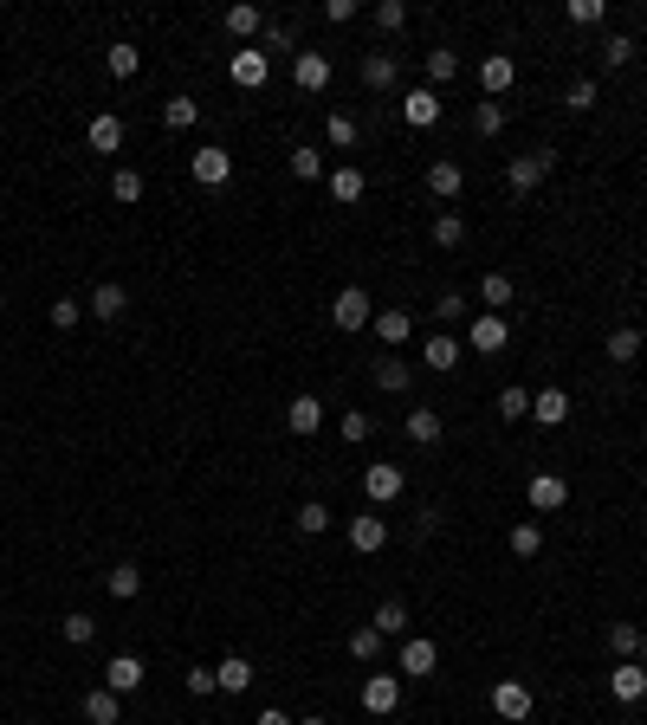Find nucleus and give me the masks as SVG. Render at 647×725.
<instances>
[{"mask_svg":"<svg viewBox=\"0 0 647 725\" xmlns=\"http://www.w3.org/2000/svg\"><path fill=\"white\" fill-rule=\"evenodd\" d=\"M563 20H570V26H602V20H609V7H602V0H570Z\"/></svg>","mask_w":647,"mask_h":725,"instance_id":"obj_47","label":"nucleus"},{"mask_svg":"<svg viewBox=\"0 0 647 725\" xmlns=\"http://www.w3.org/2000/svg\"><path fill=\"white\" fill-rule=\"evenodd\" d=\"M402 123H415V130H434V123H440V91H434V85H415V91L402 98Z\"/></svg>","mask_w":647,"mask_h":725,"instance_id":"obj_10","label":"nucleus"},{"mask_svg":"<svg viewBox=\"0 0 647 725\" xmlns=\"http://www.w3.org/2000/svg\"><path fill=\"white\" fill-rule=\"evenodd\" d=\"M531 512H563V505H570V480H563V473H531Z\"/></svg>","mask_w":647,"mask_h":725,"instance_id":"obj_7","label":"nucleus"},{"mask_svg":"<svg viewBox=\"0 0 647 725\" xmlns=\"http://www.w3.org/2000/svg\"><path fill=\"white\" fill-rule=\"evenodd\" d=\"M123 311H130V292H123L117 279H104L98 292H91V305H85V318H98V324H117Z\"/></svg>","mask_w":647,"mask_h":725,"instance_id":"obj_11","label":"nucleus"},{"mask_svg":"<svg viewBox=\"0 0 647 725\" xmlns=\"http://www.w3.org/2000/svg\"><path fill=\"white\" fill-rule=\"evenodd\" d=\"M434 318H440V324L466 318V298H460V292H440V298H434Z\"/></svg>","mask_w":647,"mask_h":725,"instance_id":"obj_57","label":"nucleus"},{"mask_svg":"<svg viewBox=\"0 0 647 725\" xmlns=\"http://www.w3.org/2000/svg\"><path fill=\"white\" fill-rule=\"evenodd\" d=\"M460 188H466L460 162H428V195H434V201H453Z\"/></svg>","mask_w":647,"mask_h":725,"instance_id":"obj_22","label":"nucleus"},{"mask_svg":"<svg viewBox=\"0 0 647 725\" xmlns=\"http://www.w3.org/2000/svg\"><path fill=\"white\" fill-rule=\"evenodd\" d=\"M298 531H305V538H324V525H330V512H324V499H305L298 505V518H292Z\"/></svg>","mask_w":647,"mask_h":725,"instance_id":"obj_43","label":"nucleus"},{"mask_svg":"<svg viewBox=\"0 0 647 725\" xmlns=\"http://www.w3.org/2000/svg\"><path fill=\"white\" fill-rule=\"evenodd\" d=\"M214 674H220V693H246L253 687V661H246V654H227Z\"/></svg>","mask_w":647,"mask_h":725,"instance_id":"obj_26","label":"nucleus"},{"mask_svg":"<svg viewBox=\"0 0 647 725\" xmlns=\"http://www.w3.org/2000/svg\"><path fill=\"white\" fill-rule=\"evenodd\" d=\"M505 130V104H473V136H499Z\"/></svg>","mask_w":647,"mask_h":725,"instance_id":"obj_50","label":"nucleus"},{"mask_svg":"<svg viewBox=\"0 0 647 725\" xmlns=\"http://www.w3.org/2000/svg\"><path fill=\"white\" fill-rule=\"evenodd\" d=\"M363 169H330V201H343V208H350V201H363Z\"/></svg>","mask_w":647,"mask_h":725,"instance_id":"obj_28","label":"nucleus"},{"mask_svg":"<svg viewBox=\"0 0 647 725\" xmlns=\"http://www.w3.org/2000/svg\"><path fill=\"white\" fill-rule=\"evenodd\" d=\"M195 117H201L195 98H169L162 104V123H169V130H195Z\"/></svg>","mask_w":647,"mask_h":725,"instance_id":"obj_42","label":"nucleus"},{"mask_svg":"<svg viewBox=\"0 0 647 725\" xmlns=\"http://www.w3.org/2000/svg\"><path fill=\"white\" fill-rule=\"evenodd\" d=\"M91 149H98V156H117V149H123V117L117 111H104V117H91Z\"/></svg>","mask_w":647,"mask_h":725,"instance_id":"obj_20","label":"nucleus"},{"mask_svg":"<svg viewBox=\"0 0 647 725\" xmlns=\"http://www.w3.org/2000/svg\"><path fill=\"white\" fill-rule=\"evenodd\" d=\"M85 719H91V725H123V700H117L110 687L85 693Z\"/></svg>","mask_w":647,"mask_h":725,"instance_id":"obj_24","label":"nucleus"},{"mask_svg":"<svg viewBox=\"0 0 647 725\" xmlns=\"http://www.w3.org/2000/svg\"><path fill=\"white\" fill-rule=\"evenodd\" d=\"M110 201H117V208H136V201H143V175L117 169V175H110Z\"/></svg>","mask_w":647,"mask_h":725,"instance_id":"obj_31","label":"nucleus"},{"mask_svg":"<svg viewBox=\"0 0 647 725\" xmlns=\"http://www.w3.org/2000/svg\"><path fill=\"white\" fill-rule=\"evenodd\" d=\"M188 693H201V700L220 693V674H214V667H188Z\"/></svg>","mask_w":647,"mask_h":725,"instance_id":"obj_56","label":"nucleus"},{"mask_svg":"<svg viewBox=\"0 0 647 725\" xmlns=\"http://www.w3.org/2000/svg\"><path fill=\"white\" fill-rule=\"evenodd\" d=\"M434 531H440V512H434V505H428V512H421V518H415V538H421V544H428V538H434Z\"/></svg>","mask_w":647,"mask_h":725,"instance_id":"obj_59","label":"nucleus"},{"mask_svg":"<svg viewBox=\"0 0 647 725\" xmlns=\"http://www.w3.org/2000/svg\"><path fill=\"white\" fill-rule=\"evenodd\" d=\"M434 667H440V648H434L428 635H408V641H402V674H408V680H428Z\"/></svg>","mask_w":647,"mask_h":725,"instance_id":"obj_12","label":"nucleus"},{"mask_svg":"<svg viewBox=\"0 0 647 725\" xmlns=\"http://www.w3.org/2000/svg\"><path fill=\"white\" fill-rule=\"evenodd\" d=\"M33 725H39V719H33Z\"/></svg>","mask_w":647,"mask_h":725,"instance_id":"obj_63","label":"nucleus"},{"mask_svg":"<svg viewBox=\"0 0 647 725\" xmlns=\"http://www.w3.org/2000/svg\"><path fill=\"white\" fill-rule=\"evenodd\" d=\"M376 628H382V641L402 635V628H408V603H395V596H389V603H376Z\"/></svg>","mask_w":647,"mask_h":725,"instance_id":"obj_46","label":"nucleus"},{"mask_svg":"<svg viewBox=\"0 0 647 725\" xmlns=\"http://www.w3.org/2000/svg\"><path fill=\"white\" fill-rule=\"evenodd\" d=\"M104 590L117 596V603H130V596L143 590V570H136V564H117V570H110V577H104Z\"/></svg>","mask_w":647,"mask_h":725,"instance_id":"obj_32","label":"nucleus"},{"mask_svg":"<svg viewBox=\"0 0 647 725\" xmlns=\"http://www.w3.org/2000/svg\"><path fill=\"white\" fill-rule=\"evenodd\" d=\"M350 654H356V661H376V654H382V628H376V622H363V628L350 635Z\"/></svg>","mask_w":647,"mask_h":725,"instance_id":"obj_48","label":"nucleus"},{"mask_svg":"<svg viewBox=\"0 0 647 725\" xmlns=\"http://www.w3.org/2000/svg\"><path fill=\"white\" fill-rule=\"evenodd\" d=\"M538 551H544V525H538V518L512 525V557H538Z\"/></svg>","mask_w":647,"mask_h":725,"instance_id":"obj_38","label":"nucleus"},{"mask_svg":"<svg viewBox=\"0 0 647 725\" xmlns=\"http://www.w3.org/2000/svg\"><path fill=\"white\" fill-rule=\"evenodd\" d=\"M91 635H98V622H91L85 609H72V615H65V641H72V648H85Z\"/></svg>","mask_w":647,"mask_h":725,"instance_id":"obj_51","label":"nucleus"},{"mask_svg":"<svg viewBox=\"0 0 647 725\" xmlns=\"http://www.w3.org/2000/svg\"><path fill=\"white\" fill-rule=\"evenodd\" d=\"M499 415L505 421H525L531 415V389H518V382H512V389H499Z\"/></svg>","mask_w":647,"mask_h":725,"instance_id":"obj_49","label":"nucleus"},{"mask_svg":"<svg viewBox=\"0 0 647 725\" xmlns=\"http://www.w3.org/2000/svg\"><path fill=\"white\" fill-rule=\"evenodd\" d=\"M324 136H330V149H356V136H363V130H356V117L330 111V117H324Z\"/></svg>","mask_w":647,"mask_h":725,"instance_id":"obj_41","label":"nucleus"},{"mask_svg":"<svg viewBox=\"0 0 647 725\" xmlns=\"http://www.w3.org/2000/svg\"><path fill=\"white\" fill-rule=\"evenodd\" d=\"M447 78H460V52H453V46H434L428 52V85H447Z\"/></svg>","mask_w":647,"mask_h":725,"instance_id":"obj_36","label":"nucleus"},{"mask_svg":"<svg viewBox=\"0 0 647 725\" xmlns=\"http://www.w3.org/2000/svg\"><path fill=\"white\" fill-rule=\"evenodd\" d=\"M512 78H518V65L505 59V52H492V59H479V91H486V98H499V91H512Z\"/></svg>","mask_w":647,"mask_h":725,"instance_id":"obj_18","label":"nucleus"},{"mask_svg":"<svg viewBox=\"0 0 647 725\" xmlns=\"http://www.w3.org/2000/svg\"><path fill=\"white\" fill-rule=\"evenodd\" d=\"M143 674H149V667L136 661V654H110V667H104V687L123 700V693H136V687H143Z\"/></svg>","mask_w":647,"mask_h":725,"instance_id":"obj_13","label":"nucleus"},{"mask_svg":"<svg viewBox=\"0 0 647 725\" xmlns=\"http://www.w3.org/2000/svg\"><path fill=\"white\" fill-rule=\"evenodd\" d=\"M550 175V149H538V156H512V169H505V182L518 188V195H531V188H538Z\"/></svg>","mask_w":647,"mask_h":725,"instance_id":"obj_15","label":"nucleus"},{"mask_svg":"<svg viewBox=\"0 0 647 725\" xmlns=\"http://www.w3.org/2000/svg\"><path fill=\"white\" fill-rule=\"evenodd\" d=\"M440 434H447V421H440L434 408H415V415H408V441L415 447H440Z\"/></svg>","mask_w":647,"mask_h":725,"instance_id":"obj_25","label":"nucleus"},{"mask_svg":"<svg viewBox=\"0 0 647 725\" xmlns=\"http://www.w3.org/2000/svg\"><path fill=\"white\" fill-rule=\"evenodd\" d=\"M104 65H110V78H136V72H143V52H136L130 39H117V46L104 52Z\"/></svg>","mask_w":647,"mask_h":725,"instance_id":"obj_27","label":"nucleus"},{"mask_svg":"<svg viewBox=\"0 0 647 725\" xmlns=\"http://www.w3.org/2000/svg\"><path fill=\"white\" fill-rule=\"evenodd\" d=\"M466 344H473L479 357H499V350L512 344V324H505L499 311H479V318H473V331H466Z\"/></svg>","mask_w":647,"mask_h":725,"instance_id":"obj_5","label":"nucleus"},{"mask_svg":"<svg viewBox=\"0 0 647 725\" xmlns=\"http://www.w3.org/2000/svg\"><path fill=\"white\" fill-rule=\"evenodd\" d=\"M350 544H356L363 557H376L382 544H389V518H382L376 505H369V512H356V518H350Z\"/></svg>","mask_w":647,"mask_h":725,"instance_id":"obj_6","label":"nucleus"},{"mask_svg":"<svg viewBox=\"0 0 647 725\" xmlns=\"http://www.w3.org/2000/svg\"><path fill=\"white\" fill-rule=\"evenodd\" d=\"M635 59V39L628 33H609V46H602V65H628Z\"/></svg>","mask_w":647,"mask_h":725,"instance_id":"obj_54","label":"nucleus"},{"mask_svg":"<svg viewBox=\"0 0 647 725\" xmlns=\"http://www.w3.org/2000/svg\"><path fill=\"white\" fill-rule=\"evenodd\" d=\"M292 78H298V91H324L330 85V52H298Z\"/></svg>","mask_w":647,"mask_h":725,"instance_id":"obj_17","label":"nucleus"},{"mask_svg":"<svg viewBox=\"0 0 647 725\" xmlns=\"http://www.w3.org/2000/svg\"><path fill=\"white\" fill-rule=\"evenodd\" d=\"M253 725H298V719H292V713H279V706H266V713H259Z\"/></svg>","mask_w":647,"mask_h":725,"instance_id":"obj_60","label":"nucleus"},{"mask_svg":"<svg viewBox=\"0 0 647 725\" xmlns=\"http://www.w3.org/2000/svg\"><path fill=\"white\" fill-rule=\"evenodd\" d=\"M292 46H298V33H292L285 20H272V26H266V46H259V52L272 59V52H292Z\"/></svg>","mask_w":647,"mask_h":725,"instance_id":"obj_53","label":"nucleus"},{"mask_svg":"<svg viewBox=\"0 0 647 725\" xmlns=\"http://www.w3.org/2000/svg\"><path fill=\"white\" fill-rule=\"evenodd\" d=\"M479 305L505 311V305H512V279H505V272H486V279H479Z\"/></svg>","mask_w":647,"mask_h":725,"instance_id":"obj_40","label":"nucleus"},{"mask_svg":"<svg viewBox=\"0 0 647 725\" xmlns=\"http://www.w3.org/2000/svg\"><path fill=\"white\" fill-rule=\"evenodd\" d=\"M356 72H363L369 91H395V59H389V52H363V65H356Z\"/></svg>","mask_w":647,"mask_h":725,"instance_id":"obj_23","label":"nucleus"},{"mask_svg":"<svg viewBox=\"0 0 647 725\" xmlns=\"http://www.w3.org/2000/svg\"><path fill=\"white\" fill-rule=\"evenodd\" d=\"M369 434H376V421H369L363 408H350V415H343V441H369Z\"/></svg>","mask_w":647,"mask_h":725,"instance_id":"obj_55","label":"nucleus"},{"mask_svg":"<svg viewBox=\"0 0 647 725\" xmlns=\"http://www.w3.org/2000/svg\"><path fill=\"white\" fill-rule=\"evenodd\" d=\"M609 693H615L622 706H641V700H647V667H641V661H615Z\"/></svg>","mask_w":647,"mask_h":725,"instance_id":"obj_8","label":"nucleus"},{"mask_svg":"<svg viewBox=\"0 0 647 725\" xmlns=\"http://www.w3.org/2000/svg\"><path fill=\"white\" fill-rule=\"evenodd\" d=\"M434 246H440V253L466 246V221H460V214H434Z\"/></svg>","mask_w":647,"mask_h":725,"instance_id":"obj_39","label":"nucleus"},{"mask_svg":"<svg viewBox=\"0 0 647 725\" xmlns=\"http://www.w3.org/2000/svg\"><path fill=\"white\" fill-rule=\"evenodd\" d=\"M324 20L330 26H350L356 20V0H324Z\"/></svg>","mask_w":647,"mask_h":725,"instance_id":"obj_58","label":"nucleus"},{"mask_svg":"<svg viewBox=\"0 0 647 725\" xmlns=\"http://www.w3.org/2000/svg\"><path fill=\"white\" fill-rule=\"evenodd\" d=\"M492 713L499 719H531V687L525 680H499V687H492Z\"/></svg>","mask_w":647,"mask_h":725,"instance_id":"obj_14","label":"nucleus"},{"mask_svg":"<svg viewBox=\"0 0 647 725\" xmlns=\"http://www.w3.org/2000/svg\"><path fill=\"white\" fill-rule=\"evenodd\" d=\"M376 26H382V33H402V26H408V7H402V0H376Z\"/></svg>","mask_w":647,"mask_h":725,"instance_id":"obj_52","label":"nucleus"},{"mask_svg":"<svg viewBox=\"0 0 647 725\" xmlns=\"http://www.w3.org/2000/svg\"><path fill=\"white\" fill-rule=\"evenodd\" d=\"M220 26H227L233 39H253L259 26H266V13H259V7H227V20H220Z\"/></svg>","mask_w":647,"mask_h":725,"instance_id":"obj_34","label":"nucleus"},{"mask_svg":"<svg viewBox=\"0 0 647 725\" xmlns=\"http://www.w3.org/2000/svg\"><path fill=\"white\" fill-rule=\"evenodd\" d=\"M596 98H602V91H596V78H576V85L563 91V111H576V117H583V111H596Z\"/></svg>","mask_w":647,"mask_h":725,"instance_id":"obj_44","label":"nucleus"},{"mask_svg":"<svg viewBox=\"0 0 647 725\" xmlns=\"http://www.w3.org/2000/svg\"><path fill=\"white\" fill-rule=\"evenodd\" d=\"M292 175H298V182H324V149L298 143V149H292Z\"/></svg>","mask_w":647,"mask_h":725,"instance_id":"obj_33","label":"nucleus"},{"mask_svg":"<svg viewBox=\"0 0 647 725\" xmlns=\"http://www.w3.org/2000/svg\"><path fill=\"white\" fill-rule=\"evenodd\" d=\"M285 428H292V434H318V428H324V402H318V395H292V408H285Z\"/></svg>","mask_w":647,"mask_h":725,"instance_id":"obj_19","label":"nucleus"},{"mask_svg":"<svg viewBox=\"0 0 647 725\" xmlns=\"http://www.w3.org/2000/svg\"><path fill=\"white\" fill-rule=\"evenodd\" d=\"M635 357H641V331H635V324L609 331V363H635Z\"/></svg>","mask_w":647,"mask_h":725,"instance_id":"obj_37","label":"nucleus"},{"mask_svg":"<svg viewBox=\"0 0 647 725\" xmlns=\"http://www.w3.org/2000/svg\"><path fill=\"white\" fill-rule=\"evenodd\" d=\"M531 421H538V428H563V421H570V395L563 389H538L531 395Z\"/></svg>","mask_w":647,"mask_h":725,"instance_id":"obj_16","label":"nucleus"},{"mask_svg":"<svg viewBox=\"0 0 647 725\" xmlns=\"http://www.w3.org/2000/svg\"><path fill=\"white\" fill-rule=\"evenodd\" d=\"M402 492H408V473H402V467H389V460H376V467H363V499L376 505V512H382V505H395Z\"/></svg>","mask_w":647,"mask_h":725,"instance_id":"obj_2","label":"nucleus"},{"mask_svg":"<svg viewBox=\"0 0 647 725\" xmlns=\"http://www.w3.org/2000/svg\"><path fill=\"white\" fill-rule=\"evenodd\" d=\"M188 175H195L201 188H227V182H233V156H227L220 143H201L195 156H188Z\"/></svg>","mask_w":647,"mask_h":725,"instance_id":"obj_3","label":"nucleus"},{"mask_svg":"<svg viewBox=\"0 0 647 725\" xmlns=\"http://www.w3.org/2000/svg\"><path fill=\"white\" fill-rule=\"evenodd\" d=\"M641 667H647V641H641Z\"/></svg>","mask_w":647,"mask_h":725,"instance_id":"obj_62","label":"nucleus"},{"mask_svg":"<svg viewBox=\"0 0 647 725\" xmlns=\"http://www.w3.org/2000/svg\"><path fill=\"white\" fill-rule=\"evenodd\" d=\"M408 382H415V369H408L402 357L376 363V389H389V395H408Z\"/></svg>","mask_w":647,"mask_h":725,"instance_id":"obj_29","label":"nucleus"},{"mask_svg":"<svg viewBox=\"0 0 647 725\" xmlns=\"http://www.w3.org/2000/svg\"><path fill=\"white\" fill-rule=\"evenodd\" d=\"M434 369V376H447V369H460V344H453V337H428V357H421Z\"/></svg>","mask_w":647,"mask_h":725,"instance_id":"obj_30","label":"nucleus"},{"mask_svg":"<svg viewBox=\"0 0 647 725\" xmlns=\"http://www.w3.org/2000/svg\"><path fill=\"white\" fill-rule=\"evenodd\" d=\"M369 324H376V337H382L389 350H402L408 337H415V318H408V311H376Z\"/></svg>","mask_w":647,"mask_h":725,"instance_id":"obj_21","label":"nucleus"},{"mask_svg":"<svg viewBox=\"0 0 647 725\" xmlns=\"http://www.w3.org/2000/svg\"><path fill=\"white\" fill-rule=\"evenodd\" d=\"M369 318H376V298H369L363 285H343L337 305H330V324H337V331H369Z\"/></svg>","mask_w":647,"mask_h":725,"instance_id":"obj_1","label":"nucleus"},{"mask_svg":"<svg viewBox=\"0 0 647 725\" xmlns=\"http://www.w3.org/2000/svg\"><path fill=\"white\" fill-rule=\"evenodd\" d=\"M227 72H233V85H240V91H259V85L272 78V59H266L259 46H246V52H233V65H227Z\"/></svg>","mask_w":647,"mask_h":725,"instance_id":"obj_9","label":"nucleus"},{"mask_svg":"<svg viewBox=\"0 0 647 725\" xmlns=\"http://www.w3.org/2000/svg\"><path fill=\"white\" fill-rule=\"evenodd\" d=\"M52 331H78V324H85V305H78V298H52Z\"/></svg>","mask_w":647,"mask_h":725,"instance_id":"obj_45","label":"nucleus"},{"mask_svg":"<svg viewBox=\"0 0 647 725\" xmlns=\"http://www.w3.org/2000/svg\"><path fill=\"white\" fill-rule=\"evenodd\" d=\"M356 700H363V713H369V719H389L395 706H402V674H369Z\"/></svg>","mask_w":647,"mask_h":725,"instance_id":"obj_4","label":"nucleus"},{"mask_svg":"<svg viewBox=\"0 0 647 725\" xmlns=\"http://www.w3.org/2000/svg\"><path fill=\"white\" fill-rule=\"evenodd\" d=\"M298 725H330V719H298Z\"/></svg>","mask_w":647,"mask_h":725,"instance_id":"obj_61","label":"nucleus"},{"mask_svg":"<svg viewBox=\"0 0 647 725\" xmlns=\"http://www.w3.org/2000/svg\"><path fill=\"white\" fill-rule=\"evenodd\" d=\"M641 641H647V635H641L635 622H615V628H609V648L622 654V661H641Z\"/></svg>","mask_w":647,"mask_h":725,"instance_id":"obj_35","label":"nucleus"}]
</instances>
